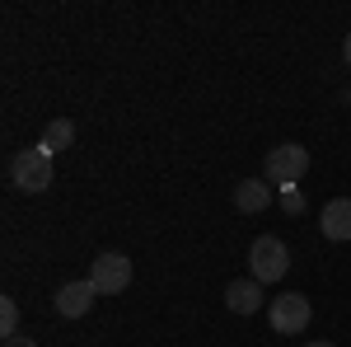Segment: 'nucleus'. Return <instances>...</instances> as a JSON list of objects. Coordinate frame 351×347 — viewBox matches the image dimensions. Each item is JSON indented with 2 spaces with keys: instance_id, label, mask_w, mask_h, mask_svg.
<instances>
[{
  "instance_id": "nucleus-7",
  "label": "nucleus",
  "mask_w": 351,
  "mask_h": 347,
  "mask_svg": "<svg viewBox=\"0 0 351 347\" xmlns=\"http://www.w3.org/2000/svg\"><path fill=\"white\" fill-rule=\"evenodd\" d=\"M319 230H324L332 244H347L351 240V197H332L319 216Z\"/></svg>"
},
{
  "instance_id": "nucleus-4",
  "label": "nucleus",
  "mask_w": 351,
  "mask_h": 347,
  "mask_svg": "<svg viewBox=\"0 0 351 347\" xmlns=\"http://www.w3.org/2000/svg\"><path fill=\"white\" fill-rule=\"evenodd\" d=\"M309 295H300V291H286V295H276L271 300V310H267V320L276 333H286V338H295V333H304L309 328Z\"/></svg>"
},
{
  "instance_id": "nucleus-6",
  "label": "nucleus",
  "mask_w": 351,
  "mask_h": 347,
  "mask_svg": "<svg viewBox=\"0 0 351 347\" xmlns=\"http://www.w3.org/2000/svg\"><path fill=\"white\" fill-rule=\"evenodd\" d=\"M94 300H99V287H94L89 277L66 282V287L52 295V305H56V315H61V320H80V315H89V310H94Z\"/></svg>"
},
{
  "instance_id": "nucleus-1",
  "label": "nucleus",
  "mask_w": 351,
  "mask_h": 347,
  "mask_svg": "<svg viewBox=\"0 0 351 347\" xmlns=\"http://www.w3.org/2000/svg\"><path fill=\"white\" fill-rule=\"evenodd\" d=\"M286 267H291V249L276 240V235H258L253 249H248V277L253 282H281L286 277Z\"/></svg>"
},
{
  "instance_id": "nucleus-12",
  "label": "nucleus",
  "mask_w": 351,
  "mask_h": 347,
  "mask_svg": "<svg viewBox=\"0 0 351 347\" xmlns=\"http://www.w3.org/2000/svg\"><path fill=\"white\" fill-rule=\"evenodd\" d=\"M281 207H286V216H300V212H304V197H300V188H295V183L281 188Z\"/></svg>"
},
{
  "instance_id": "nucleus-2",
  "label": "nucleus",
  "mask_w": 351,
  "mask_h": 347,
  "mask_svg": "<svg viewBox=\"0 0 351 347\" xmlns=\"http://www.w3.org/2000/svg\"><path fill=\"white\" fill-rule=\"evenodd\" d=\"M304 169H309V150L295 146V141H286V146H271L267 160H263V179L271 188H291L304 179Z\"/></svg>"
},
{
  "instance_id": "nucleus-3",
  "label": "nucleus",
  "mask_w": 351,
  "mask_h": 347,
  "mask_svg": "<svg viewBox=\"0 0 351 347\" xmlns=\"http://www.w3.org/2000/svg\"><path fill=\"white\" fill-rule=\"evenodd\" d=\"M10 183L19 188V192H47V188H52V155H47L43 146L19 150V155L10 160Z\"/></svg>"
},
{
  "instance_id": "nucleus-8",
  "label": "nucleus",
  "mask_w": 351,
  "mask_h": 347,
  "mask_svg": "<svg viewBox=\"0 0 351 347\" xmlns=\"http://www.w3.org/2000/svg\"><path fill=\"white\" fill-rule=\"evenodd\" d=\"M225 305H230L234 315H253V310L263 305V282H253V277L230 282V287H225Z\"/></svg>"
},
{
  "instance_id": "nucleus-9",
  "label": "nucleus",
  "mask_w": 351,
  "mask_h": 347,
  "mask_svg": "<svg viewBox=\"0 0 351 347\" xmlns=\"http://www.w3.org/2000/svg\"><path fill=\"white\" fill-rule=\"evenodd\" d=\"M267 202H271L267 179H243V183H234V207H239V212L258 216V212H267Z\"/></svg>"
},
{
  "instance_id": "nucleus-14",
  "label": "nucleus",
  "mask_w": 351,
  "mask_h": 347,
  "mask_svg": "<svg viewBox=\"0 0 351 347\" xmlns=\"http://www.w3.org/2000/svg\"><path fill=\"white\" fill-rule=\"evenodd\" d=\"M342 56H347V66H351V33H347V43H342Z\"/></svg>"
},
{
  "instance_id": "nucleus-13",
  "label": "nucleus",
  "mask_w": 351,
  "mask_h": 347,
  "mask_svg": "<svg viewBox=\"0 0 351 347\" xmlns=\"http://www.w3.org/2000/svg\"><path fill=\"white\" fill-rule=\"evenodd\" d=\"M5 347H38L33 338H24V333H14V338H5Z\"/></svg>"
},
{
  "instance_id": "nucleus-15",
  "label": "nucleus",
  "mask_w": 351,
  "mask_h": 347,
  "mask_svg": "<svg viewBox=\"0 0 351 347\" xmlns=\"http://www.w3.org/2000/svg\"><path fill=\"white\" fill-rule=\"evenodd\" d=\"M304 347H332V343H304Z\"/></svg>"
},
{
  "instance_id": "nucleus-10",
  "label": "nucleus",
  "mask_w": 351,
  "mask_h": 347,
  "mask_svg": "<svg viewBox=\"0 0 351 347\" xmlns=\"http://www.w3.org/2000/svg\"><path fill=\"white\" fill-rule=\"evenodd\" d=\"M47 155H61V150H71L75 146V122L71 117H52L47 127H43V141H38Z\"/></svg>"
},
{
  "instance_id": "nucleus-5",
  "label": "nucleus",
  "mask_w": 351,
  "mask_h": 347,
  "mask_svg": "<svg viewBox=\"0 0 351 347\" xmlns=\"http://www.w3.org/2000/svg\"><path fill=\"white\" fill-rule=\"evenodd\" d=\"M89 282L99 287V295H117V291H127L132 287V258L127 254H99L94 258V267H89Z\"/></svg>"
},
{
  "instance_id": "nucleus-11",
  "label": "nucleus",
  "mask_w": 351,
  "mask_h": 347,
  "mask_svg": "<svg viewBox=\"0 0 351 347\" xmlns=\"http://www.w3.org/2000/svg\"><path fill=\"white\" fill-rule=\"evenodd\" d=\"M0 333H5V338H14V333H19V305H14L10 295L0 300Z\"/></svg>"
}]
</instances>
